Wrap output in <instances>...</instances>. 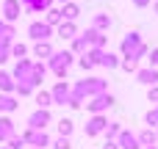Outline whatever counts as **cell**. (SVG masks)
Segmentation results:
<instances>
[{
    "label": "cell",
    "mask_w": 158,
    "mask_h": 149,
    "mask_svg": "<svg viewBox=\"0 0 158 149\" xmlns=\"http://www.w3.org/2000/svg\"><path fill=\"white\" fill-rule=\"evenodd\" d=\"M22 147H25L22 135H14V138H8V147H6V149H22Z\"/></svg>",
    "instance_id": "cell-35"
},
{
    "label": "cell",
    "mask_w": 158,
    "mask_h": 149,
    "mask_svg": "<svg viewBox=\"0 0 158 149\" xmlns=\"http://www.w3.org/2000/svg\"><path fill=\"white\" fill-rule=\"evenodd\" d=\"M136 80L153 88V86H158V69H150V66H147V69H139V72H136Z\"/></svg>",
    "instance_id": "cell-15"
},
{
    "label": "cell",
    "mask_w": 158,
    "mask_h": 149,
    "mask_svg": "<svg viewBox=\"0 0 158 149\" xmlns=\"http://www.w3.org/2000/svg\"><path fill=\"white\" fill-rule=\"evenodd\" d=\"M19 14H22L19 0H3V17H6V22H8V25H11L14 19H19Z\"/></svg>",
    "instance_id": "cell-11"
},
{
    "label": "cell",
    "mask_w": 158,
    "mask_h": 149,
    "mask_svg": "<svg viewBox=\"0 0 158 149\" xmlns=\"http://www.w3.org/2000/svg\"><path fill=\"white\" fill-rule=\"evenodd\" d=\"M114 102H117V100L106 91V94H100V97H92V100L86 102V111H89L92 116H103L108 108H114Z\"/></svg>",
    "instance_id": "cell-4"
},
{
    "label": "cell",
    "mask_w": 158,
    "mask_h": 149,
    "mask_svg": "<svg viewBox=\"0 0 158 149\" xmlns=\"http://www.w3.org/2000/svg\"><path fill=\"white\" fill-rule=\"evenodd\" d=\"M106 88H108V80H103V77H86V80H78L72 86V97H78L83 102V100H92V97L106 94Z\"/></svg>",
    "instance_id": "cell-1"
},
{
    "label": "cell",
    "mask_w": 158,
    "mask_h": 149,
    "mask_svg": "<svg viewBox=\"0 0 158 149\" xmlns=\"http://www.w3.org/2000/svg\"><path fill=\"white\" fill-rule=\"evenodd\" d=\"M131 3H133L136 8H147V6H150V0H131Z\"/></svg>",
    "instance_id": "cell-42"
},
{
    "label": "cell",
    "mask_w": 158,
    "mask_h": 149,
    "mask_svg": "<svg viewBox=\"0 0 158 149\" xmlns=\"http://www.w3.org/2000/svg\"><path fill=\"white\" fill-rule=\"evenodd\" d=\"M111 25H114V19H111L108 14H94V17H92V28H94V30H100V33H103V30H108Z\"/></svg>",
    "instance_id": "cell-19"
},
{
    "label": "cell",
    "mask_w": 158,
    "mask_h": 149,
    "mask_svg": "<svg viewBox=\"0 0 158 149\" xmlns=\"http://www.w3.org/2000/svg\"><path fill=\"white\" fill-rule=\"evenodd\" d=\"M119 130H122V127H119V122H108V124H106V130H103V133H106V141H117Z\"/></svg>",
    "instance_id": "cell-32"
},
{
    "label": "cell",
    "mask_w": 158,
    "mask_h": 149,
    "mask_svg": "<svg viewBox=\"0 0 158 149\" xmlns=\"http://www.w3.org/2000/svg\"><path fill=\"white\" fill-rule=\"evenodd\" d=\"M144 122L150 124V130H153V127H158V105L150 111V113H147V116H144Z\"/></svg>",
    "instance_id": "cell-34"
},
{
    "label": "cell",
    "mask_w": 158,
    "mask_h": 149,
    "mask_svg": "<svg viewBox=\"0 0 158 149\" xmlns=\"http://www.w3.org/2000/svg\"><path fill=\"white\" fill-rule=\"evenodd\" d=\"M106 124H108V119H106V116H92V119L86 122V135H89V138L100 135V133L106 130Z\"/></svg>",
    "instance_id": "cell-12"
},
{
    "label": "cell",
    "mask_w": 158,
    "mask_h": 149,
    "mask_svg": "<svg viewBox=\"0 0 158 149\" xmlns=\"http://www.w3.org/2000/svg\"><path fill=\"white\" fill-rule=\"evenodd\" d=\"M47 77V64H42V61H33V66H31V86L36 88V86H42V80Z\"/></svg>",
    "instance_id": "cell-14"
},
{
    "label": "cell",
    "mask_w": 158,
    "mask_h": 149,
    "mask_svg": "<svg viewBox=\"0 0 158 149\" xmlns=\"http://www.w3.org/2000/svg\"><path fill=\"white\" fill-rule=\"evenodd\" d=\"M14 135H17L14 122H11L8 116H3V119H0V144H3V141H8V138H14Z\"/></svg>",
    "instance_id": "cell-17"
},
{
    "label": "cell",
    "mask_w": 158,
    "mask_h": 149,
    "mask_svg": "<svg viewBox=\"0 0 158 149\" xmlns=\"http://www.w3.org/2000/svg\"><path fill=\"white\" fill-rule=\"evenodd\" d=\"M19 108V102L14 100V94H0V113H14Z\"/></svg>",
    "instance_id": "cell-20"
},
{
    "label": "cell",
    "mask_w": 158,
    "mask_h": 149,
    "mask_svg": "<svg viewBox=\"0 0 158 149\" xmlns=\"http://www.w3.org/2000/svg\"><path fill=\"white\" fill-rule=\"evenodd\" d=\"M19 6L25 8V11H47V8H53V0H19Z\"/></svg>",
    "instance_id": "cell-16"
},
{
    "label": "cell",
    "mask_w": 158,
    "mask_h": 149,
    "mask_svg": "<svg viewBox=\"0 0 158 149\" xmlns=\"http://www.w3.org/2000/svg\"><path fill=\"white\" fill-rule=\"evenodd\" d=\"M97 66H103V69H119V55H114V53H103V58L97 61Z\"/></svg>",
    "instance_id": "cell-24"
},
{
    "label": "cell",
    "mask_w": 158,
    "mask_h": 149,
    "mask_svg": "<svg viewBox=\"0 0 158 149\" xmlns=\"http://www.w3.org/2000/svg\"><path fill=\"white\" fill-rule=\"evenodd\" d=\"M153 14H158V0H156V6H153Z\"/></svg>",
    "instance_id": "cell-45"
},
{
    "label": "cell",
    "mask_w": 158,
    "mask_h": 149,
    "mask_svg": "<svg viewBox=\"0 0 158 149\" xmlns=\"http://www.w3.org/2000/svg\"><path fill=\"white\" fill-rule=\"evenodd\" d=\"M44 14H47V17H44V25H47V28H58V25L64 22V17H61V8H47Z\"/></svg>",
    "instance_id": "cell-21"
},
{
    "label": "cell",
    "mask_w": 158,
    "mask_h": 149,
    "mask_svg": "<svg viewBox=\"0 0 158 149\" xmlns=\"http://www.w3.org/2000/svg\"><path fill=\"white\" fill-rule=\"evenodd\" d=\"M153 133H156V144H158V127H156V130H153Z\"/></svg>",
    "instance_id": "cell-46"
},
{
    "label": "cell",
    "mask_w": 158,
    "mask_h": 149,
    "mask_svg": "<svg viewBox=\"0 0 158 149\" xmlns=\"http://www.w3.org/2000/svg\"><path fill=\"white\" fill-rule=\"evenodd\" d=\"M147 100H150L153 105H158V86H153V88L147 91Z\"/></svg>",
    "instance_id": "cell-39"
},
{
    "label": "cell",
    "mask_w": 158,
    "mask_h": 149,
    "mask_svg": "<svg viewBox=\"0 0 158 149\" xmlns=\"http://www.w3.org/2000/svg\"><path fill=\"white\" fill-rule=\"evenodd\" d=\"M14 88H17L14 77H11L8 72H0V91H3V94H14Z\"/></svg>",
    "instance_id": "cell-25"
},
{
    "label": "cell",
    "mask_w": 158,
    "mask_h": 149,
    "mask_svg": "<svg viewBox=\"0 0 158 149\" xmlns=\"http://www.w3.org/2000/svg\"><path fill=\"white\" fill-rule=\"evenodd\" d=\"M28 36H31L33 41H50L53 28H47L44 22H31V25H28Z\"/></svg>",
    "instance_id": "cell-9"
},
{
    "label": "cell",
    "mask_w": 158,
    "mask_h": 149,
    "mask_svg": "<svg viewBox=\"0 0 158 149\" xmlns=\"http://www.w3.org/2000/svg\"><path fill=\"white\" fill-rule=\"evenodd\" d=\"M147 149H156V147H147Z\"/></svg>",
    "instance_id": "cell-47"
},
{
    "label": "cell",
    "mask_w": 158,
    "mask_h": 149,
    "mask_svg": "<svg viewBox=\"0 0 158 149\" xmlns=\"http://www.w3.org/2000/svg\"><path fill=\"white\" fill-rule=\"evenodd\" d=\"M86 50H89V44H86V39H83V36H75V39H72V50H69V53L81 58V55H86Z\"/></svg>",
    "instance_id": "cell-28"
},
{
    "label": "cell",
    "mask_w": 158,
    "mask_h": 149,
    "mask_svg": "<svg viewBox=\"0 0 158 149\" xmlns=\"http://www.w3.org/2000/svg\"><path fill=\"white\" fill-rule=\"evenodd\" d=\"M119 50H122V58H131V61H139L142 55H147V44L142 41V33H139V30L125 33Z\"/></svg>",
    "instance_id": "cell-2"
},
{
    "label": "cell",
    "mask_w": 158,
    "mask_h": 149,
    "mask_svg": "<svg viewBox=\"0 0 158 149\" xmlns=\"http://www.w3.org/2000/svg\"><path fill=\"white\" fill-rule=\"evenodd\" d=\"M50 122H53L50 111H42V108H36V111L28 116V130H44Z\"/></svg>",
    "instance_id": "cell-8"
},
{
    "label": "cell",
    "mask_w": 158,
    "mask_h": 149,
    "mask_svg": "<svg viewBox=\"0 0 158 149\" xmlns=\"http://www.w3.org/2000/svg\"><path fill=\"white\" fill-rule=\"evenodd\" d=\"M69 147H72V144H69V138H61V135H58V138L53 141V149H69Z\"/></svg>",
    "instance_id": "cell-37"
},
{
    "label": "cell",
    "mask_w": 158,
    "mask_h": 149,
    "mask_svg": "<svg viewBox=\"0 0 158 149\" xmlns=\"http://www.w3.org/2000/svg\"><path fill=\"white\" fill-rule=\"evenodd\" d=\"M53 53H56V50H53L50 41H36V44H33V55H36V58H50Z\"/></svg>",
    "instance_id": "cell-23"
},
{
    "label": "cell",
    "mask_w": 158,
    "mask_h": 149,
    "mask_svg": "<svg viewBox=\"0 0 158 149\" xmlns=\"http://www.w3.org/2000/svg\"><path fill=\"white\" fill-rule=\"evenodd\" d=\"M0 149H6V147H0Z\"/></svg>",
    "instance_id": "cell-48"
},
{
    "label": "cell",
    "mask_w": 158,
    "mask_h": 149,
    "mask_svg": "<svg viewBox=\"0 0 158 149\" xmlns=\"http://www.w3.org/2000/svg\"><path fill=\"white\" fill-rule=\"evenodd\" d=\"M117 149H142L139 147V141H136V135L133 133H128V130H119V135H117Z\"/></svg>",
    "instance_id": "cell-13"
},
{
    "label": "cell",
    "mask_w": 158,
    "mask_h": 149,
    "mask_svg": "<svg viewBox=\"0 0 158 149\" xmlns=\"http://www.w3.org/2000/svg\"><path fill=\"white\" fill-rule=\"evenodd\" d=\"M31 66H33V61H28V58H19V61H17V66H14V72H11V77H14L17 86H19V83H28V86H31Z\"/></svg>",
    "instance_id": "cell-6"
},
{
    "label": "cell",
    "mask_w": 158,
    "mask_h": 149,
    "mask_svg": "<svg viewBox=\"0 0 158 149\" xmlns=\"http://www.w3.org/2000/svg\"><path fill=\"white\" fill-rule=\"evenodd\" d=\"M8 61V47H0V64Z\"/></svg>",
    "instance_id": "cell-41"
},
{
    "label": "cell",
    "mask_w": 158,
    "mask_h": 149,
    "mask_svg": "<svg viewBox=\"0 0 158 149\" xmlns=\"http://www.w3.org/2000/svg\"><path fill=\"white\" fill-rule=\"evenodd\" d=\"M58 36H61V39H75V36H78L75 22H61V25H58Z\"/></svg>",
    "instance_id": "cell-27"
},
{
    "label": "cell",
    "mask_w": 158,
    "mask_h": 149,
    "mask_svg": "<svg viewBox=\"0 0 158 149\" xmlns=\"http://www.w3.org/2000/svg\"><path fill=\"white\" fill-rule=\"evenodd\" d=\"M36 105H39L42 111H50V105H53V97H50V91H36Z\"/></svg>",
    "instance_id": "cell-31"
},
{
    "label": "cell",
    "mask_w": 158,
    "mask_h": 149,
    "mask_svg": "<svg viewBox=\"0 0 158 149\" xmlns=\"http://www.w3.org/2000/svg\"><path fill=\"white\" fill-rule=\"evenodd\" d=\"M8 55H14V58L19 61V58H25V55H28V47H25L22 41H11V47H8Z\"/></svg>",
    "instance_id": "cell-30"
},
{
    "label": "cell",
    "mask_w": 158,
    "mask_h": 149,
    "mask_svg": "<svg viewBox=\"0 0 158 149\" xmlns=\"http://www.w3.org/2000/svg\"><path fill=\"white\" fill-rule=\"evenodd\" d=\"M14 28L8 22H0V47H11V39H14Z\"/></svg>",
    "instance_id": "cell-22"
},
{
    "label": "cell",
    "mask_w": 158,
    "mask_h": 149,
    "mask_svg": "<svg viewBox=\"0 0 158 149\" xmlns=\"http://www.w3.org/2000/svg\"><path fill=\"white\" fill-rule=\"evenodd\" d=\"M78 64H81V69H83V72H89V69H94V64H92V61H89L86 55H81V58H78Z\"/></svg>",
    "instance_id": "cell-38"
},
{
    "label": "cell",
    "mask_w": 158,
    "mask_h": 149,
    "mask_svg": "<svg viewBox=\"0 0 158 149\" xmlns=\"http://www.w3.org/2000/svg\"><path fill=\"white\" fill-rule=\"evenodd\" d=\"M119 69H125L128 75H131V72L136 75V72H139V61H131V58H122V61H119Z\"/></svg>",
    "instance_id": "cell-33"
},
{
    "label": "cell",
    "mask_w": 158,
    "mask_h": 149,
    "mask_svg": "<svg viewBox=\"0 0 158 149\" xmlns=\"http://www.w3.org/2000/svg\"><path fill=\"white\" fill-rule=\"evenodd\" d=\"M83 39H86V44L89 47H94V50H103L106 47V41H108V36H103L100 30H94V28H89L86 33H81Z\"/></svg>",
    "instance_id": "cell-10"
},
{
    "label": "cell",
    "mask_w": 158,
    "mask_h": 149,
    "mask_svg": "<svg viewBox=\"0 0 158 149\" xmlns=\"http://www.w3.org/2000/svg\"><path fill=\"white\" fill-rule=\"evenodd\" d=\"M136 141H139V147H144V149H147V147H156V133L147 127V130H142V133L136 135Z\"/></svg>",
    "instance_id": "cell-26"
},
{
    "label": "cell",
    "mask_w": 158,
    "mask_h": 149,
    "mask_svg": "<svg viewBox=\"0 0 158 149\" xmlns=\"http://www.w3.org/2000/svg\"><path fill=\"white\" fill-rule=\"evenodd\" d=\"M69 91H72V86L67 83V80H58L53 88H50V97H53V105H67L69 102Z\"/></svg>",
    "instance_id": "cell-7"
},
{
    "label": "cell",
    "mask_w": 158,
    "mask_h": 149,
    "mask_svg": "<svg viewBox=\"0 0 158 149\" xmlns=\"http://www.w3.org/2000/svg\"><path fill=\"white\" fill-rule=\"evenodd\" d=\"M72 61H75V55L69 50H58L47 58V72H53L58 80H67V69L72 66Z\"/></svg>",
    "instance_id": "cell-3"
},
{
    "label": "cell",
    "mask_w": 158,
    "mask_h": 149,
    "mask_svg": "<svg viewBox=\"0 0 158 149\" xmlns=\"http://www.w3.org/2000/svg\"><path fill=\"white\" fill-rule=\"evenodd\" d=\"M53 3H58V6H67V3H69V0H53Z\"/></svg>",
    "instance_id": "cell-44"
},
{
    "label": "cell",
    "mask_w": 158,
    "mask_h": 149,
    "mask_svg": "<svg viewBox=\"0 0 158 149\" xmlns=\"http://www.w3.org/2000/svg\"><path fill=\"white\" fill-rule=\"evenodd\" d=\"M150 69H158V47L150 53Z\"/></svg>",
    "instance_id": "cell-40"
},
{
    "label": "cell",
    "mask_w": 158,
    "mask_h": 149,
    "mask_svg": "<svg viewBox=\"0 0 158 149\" xmlns=\"http://www.w3.org/2000/svg\"><path fill=\"white\" fill-rule=\"evenodd\" d=\"M78 14H81V6L78 3H67V6H61V17H64V22H75L78 19Z\"/></svg>",
    "instance_id": "cell-18"
},
{
    "label": "cell",
    "mask_w": 158,
    "mask_h": 149,
    "mask_svg": "<svg viewBox=\"0 0 158 149\" xmlns=\"http://www.w3.org/2000/svg\"><path fill=\"white\" fill-rule=\"evenodd\" d=\"M22 141H25V144H31L33 149L50 147V135H47L44 130H25V133H22Z\"/></svg>",
    "instance_id": "cell-5"
},
{
    "label": "cell",
    "mask_w": 158,
    "mask_h": 149,
    "mask_svg": "<svg viewBox=\"0 0 158 149\" xmlns=\"http://www.w3.org/2000/svg\"><path fill=\"white\" fill-rule=\"evenodd\" d=\"M103 149H117V144H114V141H106V144H103Z\"/></svg>",
    "instance_id": "cell-43"
},
{
    "label": "cell",
    "mask_w": 158,
    "mask_h": 149,
    "mask_svg": "<svg viewBox=\"0 0 158 149\" xmlns=\"http://www.w3.org/2000/svg\"><path fill=\"white\" fill-rule=\"evenodd\" d=\"M14 91H17L19 97H28V94H33V86H28V83H19V86H17Z\"/></svg>",
    "instance_id": "cell-36"
},
{
    "label": "cell",
    "mask_w": 158,
    "mask_h": 149,
    "mask_svg": "<svg viewBox=\"0 0 158 149\" xmlns=\"http://www.w3.org/2000/svg\"><path fill=\"white\" fill-rule=\"evenodd\" d=\"M56 127H58V135H61V138H69L72 130H75V122H72V119H58Z\"/></svg>",
    "instance_id": "cell-29"
}]
</instances>
